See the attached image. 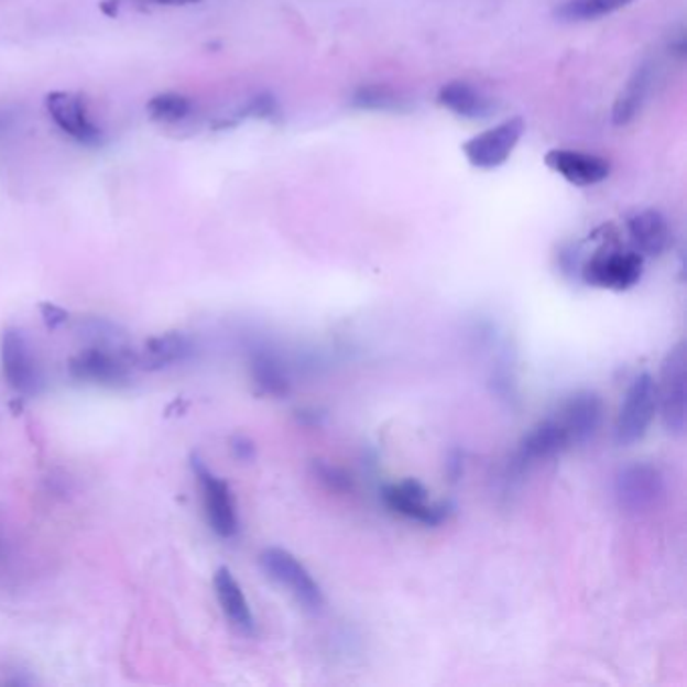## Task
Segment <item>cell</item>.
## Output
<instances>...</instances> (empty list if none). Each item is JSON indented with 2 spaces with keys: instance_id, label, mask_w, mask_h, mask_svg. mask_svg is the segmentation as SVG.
Returning a JSON list of instances; mask_svg holds the SVG:
<instances>
[{
  "instance_id": "1",
  "label": "cell",
  "mask_w": 687,
  "mask_h": 687,
  "mask_svg": "<svg viewBox=\"0 0 687 687\" xmlns=\"http://www.w3.org/2000/svg\"><path fill=\"white\" fill-rule=\"evenodd\" d=\"M138 366V353L131 347L113 349L89 345L81 353L69 361L73 380L94 383L103 388H126L130 385L131 373Z\"/></svg>"
},
{
  "instance_id": "2",
  "label": "cell",
  "mask_w": 687,
  "mask_h": 687,
  "mask_svg": "<svg viewBox=\"0 0 687 687\" xmlns=\"http://www.w3.org/2000/svg\"><path fill=\"white\" fill-rule=\"evenodd\" d=\"M687 359L686 345L677 344L665 356L657 385V410L665 432L681 436L687 424Z\"/></svg>"
},
{
  "instance_id": "3",
  "label": "cell",
  "mask_w": 687,
  "mask_h": 687,
  "mask_svg": "<svg viewBox=\"0 0 687 687\" xmlns=\"http://www.w3.org/2000/svg\"><path fill=\"white\" fill-rule=\"evenodd\" d=\"M261 569L271 581L281 585L291 592L296 603L308 611H320L325 604V595L319 582L308 572L307 567L285 548L271 546L261 553Z\"/></svg>"
},
{
  "instance_id": "4",
  "label": "cell",
  "mask_w": 687,
  "mask_h": 687,
  "mask_svg": "<svg viewBox=\"0 0 687 687\" xmlns=\"http://www.w3.org/2000/svg\"><path fill=\"white\" fill-rule=\"evenodd\" d=\"M665 497L662 470L650 462H633L621 468L615 478V498L625 514L640 516L659 506Z\"/></svg>"
},
{
  "instance_id": "5",
  "label": "cell",
  "mask_w": 687,
  "mask_h": 687,
  "mask_svg": "<svg viewBox=\"0 0 687 687\" xmlns=\"http://www.w3.org/2000/svg\"><path fill=\"white\" fill-rule=\"evenodd\" d=\"M657 414V385L652 373H641L631 381L625 400L617 415L615 439L619 446H631L645 438Z\"/></svg>"
},
{
  "instance_id": "6",
  "label": "cell",
  "mask_w": 687,
  "mask_h": 687,
  "mask_svg": "<svg viewBox=\"0 0 687 687\" xmlns=\"http://www.w3.org/2000/svg\"><path fill=\"white\" fill-rule=\"evenodd\" d=\"M643 274V257L637 250L603 247L581 266L582 281L587 285L609 291H628L640 283Z\"/></svg>"
},
{
  "instance_id": "7",
  "label": "cell",
  "mask_w": 687,
  "mask_h": 687,
  "mask_svg": "<svg viewBox=\"0 0 687 687\" xmlns=\"http://www.w3.org/2000/svg\"><path fill=\"white\" fill-rule=\"evenodd\" d=\"M0 361L4 380L19 395H36L43 388V375L33 349L21 329H7L0 339Z\"/></svg>"
},
{
  "instance_id": "8",
  "label": "cell",
  "mask_w": 687,
  "mask_h": 687,
  "mask_svg": "<svg viewBox=\"0 0 687 687\" xmlns=\"http://www.w3.org/2000/svg\"><path fill=\"white\" fill-rule=\"evenodd\" d=\"M192 470L198 478L204 498L206 519L214 533L220 538H232L238 533L237 502L232 490L222 478L214 475L212 470L201 462L198 456H192Z\"/></svg>"
},
{
  "instance_id": "9",
  "label": "cell",
  "mask_w": 687,
  "mask_h": 687,
  "mask_svg": "<svg viewBox=\"0 0 687 687\" xmlns=\"http://www.w3.org/2000/svg\"><path fill=\"white\" fill-rule=\"evenodd\" d=\"M524 119L510 118L502 121L497 128L487 130L480 135H476L472 140L464 143V155L468 157V162L480 170H497L509 162L510 155L514 152V148L524 135Z\"/></svg>"
},
{
  "instance_id": "10",
  "label": "cell",
  "mask_w": 687,
  "mask_h": 687,
  "mask_svg": "<svg viewBox=\"0 0 687 687\" xmlns=\"http://www.w3.org/2000/svg\"><path fill=\"white\" fill-rule=\"evenodd\" d=\"M381 497L388 509L426 526H438L450 516V504L429 502L426 487L417 480H403L397 484H390L383 488Z\"/></svg>"
},
{
  "instance_id": "11",
  "label": "cell",
  "mask_w": 687,
  "mask_h": 687,
  "mask_svg": "<svg viewBox=\"0 0 687 687\" xmlns=\"http://www.w3.org/2000/svg\"><path fill=\"white\" fill-rule=\"evenodd\" d=\"M603 414V400L597 393L577 392L563 402L555 417L565 429L570 446H581L597 436Z\"/></svg>"
},
{
  "instance_id": "12",
  "label": "cell",
  "mask_w": 687,
  "mask_h": 687,
  "mask_svg": "<svg viewBox=\"0 0 687 687\" xmlns=\"http://www.w3.org/2000/svg\"><path fill=\"white\" fill-rule=\"evenodd\" d=\"M569 448V438H567L565 429L558 424L557 417H548L545 422L536 424L521 439L519 450L512 460V472L519 476L524 475L534 464L550 460V458H555Z\"/></svg>"
},
{
  "instance_id": "13",
  "label": "cell",
  "mask_w": 687,
  "mask_h": 687,
  "mask_svg": "<svg viewBox=\"0 0 687 687\" xmlns=\"http://www.w3.org/2000/svg\"><path fill=\"white\" fill-rule=\"evenodd\" d=\"M48 116L75 142L96 145L101 142V130L89 119L85 99L72 91H53L45 99Z\"/></svg>"
},
{
  "instance_id": "14",
  "label": "cell",
  "mask_w": 687,
  "mask_h": 687,
  "mask_svg": "<svg viewBox=\"0 0 687 687\" xmlns=\"http://www.w3.org/2000/svg\"><path fill=\"white\" fill-rule=\"evenodd\" d=\"M545 162L558 176L579 188L601 184L611 174V166L603 157L572 150H553L545 155Z\"/></svg>"
},
{
  "instance_id": "15",
  "label": "cell",
  "mask_w": 687,
  "mask_h": 687,
  "mask_svg": "<svg viewBox=\"0 0 687 687\" xmlns=\"http://www.w3.org/2000/svg\"><path fill=\"white\" fill-rule=\"evenodd\" d=\"M629 237L641 257H662L672 247V228L657 210H641L628 220Z\"/></svg>"
},
{
  "instance_id": "16",
  "label": "cell",
  "mask_w": 687,
  "mask_h": 687,
  "mask_svg": "<svg viewBox=\"0 0 687 687\" xmlns=\"http://www.w3.org/2000/svg\"><path fill=\"white\" fill-rule=\"evenodd\" d=\"M194 356V344L186 332L170 331L155 335L143 345L138 363L145 369L172 368Z\"/></svg>"
},
{
  "instance_id": "17",
  "label": "cell",
  "mask_w": 687,
  "mask_h": 687,
  "mask_svg": "<svg viewBox=\"0 0 687 687\" xmlns=\"http://www.w3.org/2000/svg\"><path fill=\"white\" fill-rule=\"evenodd\" d=\"M214 591L218 597V603L222 607L225 615L228 617V621L242 633L252 635L254 633V615L250 611L249 601H247V595L242 591L240 582L235 579V575L230 572V569L220 567L214 575Z\"/></svg>"
},
{
  "instance_id": "18",
  "label": "cell",
  "mask_w": 687,
  "mask_h": 687,
  "mask_svg": "<svg viewBox=\"0 0 687 687\" xmlns=\"http://www.w3.org/2000/svg\"><path fill=\"white\" fill-rule=\"evenodd\" d=\"M438 103L464 119H487L494 111V101L466 81L444 85L439 91Z\"/></svg>"
},
{
  "instance_id": "19",
  "label": "cell",
  "mask_w": 687,
  "mask_h": 687,
  "mask_svg": "<svg viewBox=\"0 0 687 687\" xmlns=\"http://www.w3.org/2000/svg\"><path fill=\"white\" fill-rule=\"evenodd\" d=\"M250 375L261 393L273 395V397H285L286 393L291 392V380H288L285 363L271 349L259 347L252 351Z\"/></svg>"
},
{
  "instance_id": "20",
  "label": "cell",
  "mask_w": 687,
  "mask_h": 687,
  "mask_svg": "<svg viewBox=\"0 0 687 687\" xmlns=\"http://www.w3.org/2000/svg\"><path fill=\"white\" fill-rule=\"evenodd\" d=\"M631 2L633 0H567L558 7L555 14H557L558 21L581 23V21L601 19L604 14L619 11Z\"/></svg>"
},
{
  "instance_id": "21",
  "label": "cell",
  "mask_w": 687,
  "mask_h": 687,
  "mask_svg": "<svg viewBox=\"0 0 687 687\" xmlns=\"http://www.w3.org/2000/svg\"><path fill=\"white\" fill-rule=\"evenodd\" d=\"M353 106L368 111H407L410 101L388 85H363L353 96Z\"/></svg>"
},
{
  "instance_id": "22",
  "label": "cell",
  "mask_w": 687,
  "mask_h": 687,
  "mask_svg": "<svg viewBox=\"0 0 687 687\" xmlns=\"http://www.w3.org/2000/svg\"><path fill=\"white\" fill-rule=\"evenodd\" d=\"M647 87H650V72L641 69V72L635 73V77L631 79L628 89L617 99L615 109H613V121L617 126H625L637 116L641 103H643V97L647 94Z\"/></svg>"
},
{
  "instance_id": "23",
  "label": "cell",
  "mask_w": 687,
  "mask_h": 687,
  "mask_svg": "<svg viewBox=\"0 0 687 687\" xmlns=\"http://www.w3.org/2000/svg\"><path fill=\"white\" fill-rule=\"evenodd\" d=\"M190 111V99L178 96V94H162V96L152 97L148 103L150 118L155 119V121H166V123L182 121V119L188 118Z\"/></svg>"
},
{
  "instance_id": "24",
  "label": "cell",
  "mask_w": 687,
  "mask_h": 687,
  "mask_svg": "<svg viewBox=\"0 0 687 687\" xmlns=\"http://www.w3.org/2000/svg\"><path fill=\"white\" fill-rule=\"evenodd\" d=\"M315 472L319 476L320 480L327 484V487H331L332 490H347V488L351 487V480H349V476L345 475L341 468H335V466H329V464H315Z\"/></svg>"
},
{
  "instance_id": "25",
  "label": "cell",
  "mask_w": 687,
  "mask_h": 687,
  "mask_svg": "<svg viewBox=\"0 0 687 687\" xmlns=\"http://www.w3.org/2000/svg\"><path fill=\"white\" fill-rule=\"evenodd\" d=\"M41 315L43 320L47 325L48 329H57L63 323H67L69 319V313L65 308H61L59 305H53V303H41Z\"/></svg>"
},
{
  "instance_id": "26",
  "label": "cell",
  "mask_w": 687,
  "mask_h": 687,
  "mask_svg": "<svg viewBox=\"0 0 687 687\" xmlns=\"http://www.w3.org/2000/svg\"><path fill=\"white\" fill-rule=\"evenodd\" d=\"M249 113L257 118H273L279 113V107L274 103L273 97H257L249 107Z\"/></svg>"
},
{
  "instance_id": "27",
  "label": "cell",
  "mask_w": 687,
  "mask_h": 687,
  "mask_svg": "<svg viewBox=\"0 0 687 687\" xmlns=\"http://www.w3.org/2000/svg\"><path fill=\"white\" fill-rule=\"evenodd\" d=\"M232 451H235L238 460H242V462H250L257 456V448H254V444L247 436L232 438Z\"/></svg>"
},
{
  "instance_id": "28",
  "label": "cell",
  "mask_w": 687,
  "mask_h": 687,
  "mask_svg": "<svg viewBox=\"0 0 687 687\" xmlns=\"http://www.w3.org/2000/svg\"><path fill=\"white\" fill-rule=\"evenodd\" d=\"M448 466H450L451 480H458V476L462 472V456H460V451H456V454L451 456Z\"/></svg>"
},
{
  "instance_id": "29",
  "label": "cell",
  "mask_w": 687,
  "mask_h": 687,
  "mask_svg": "<svg viewBox=\"0 0 687 687\" xmlns=\"http://www.w3.org/2000/svg\"><path fill=\"white\" fill-rule=\"evenodd\" d=\"M101 11L106 12L107 17H116L118 14V0L101 2Z\"/></svg>"
},
{
  "instance_id": "30",
  "label": "cell",
  "mask_w": 687,
  "mask_h": 687,
  "mask_svg": "<svg viewBox=\"0 0 687 687\" xmlns=\"http://www.w3.org/2000/svg\"><path fill=\"white\" fill-rule=\"evenodd\" d=\"M157 4H166V7H184V4H196L200 0H154Z\"/></svg>"
}]
</instances>
